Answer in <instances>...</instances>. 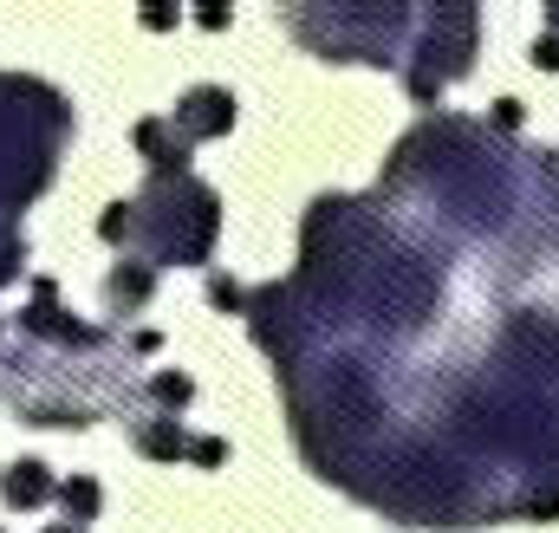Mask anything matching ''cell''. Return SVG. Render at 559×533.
<instances>
[{
  "label": "cell",
  "mask_w": 559,
  "mask_h": 533,
  "mask_svg": "<svg viewBox=\"0 0 559 533\" xmlns=\"http://www.w3.org/2000/svg\"><path fill=\"white\" fill-rule=\"evenodd\" d=\"M215 228H222V202H215V189L195 182L189 169H182V176H150L143 196L131 202V241L150 254V266L209 261Z\"/></svg>",
  "instance_id": "1"
},
{
  "label": "cell",
  "mask_w": 559,
  "mask_h": 533,
  "mask_svg": "<svg viewBox=\"0 0 559 533\" xmlns=\"http://www.w3.org/2000/svg\"><path fill=\"white\" fill-rule=\"evenodd\" d=\"M280 20L319 59H365V66H397L404 59V39L417 26V13H404V7H325V13L286 7Z\"/></svg>",
  "instance_id": "2"
},
{
  "label": "cell",
  "mask_w": 559,
  "mask_h": 533,
  "mask_svg": "<svg viewBox=\"0 0 559 533\" xmlns=\"http://www.w3.org/2000/svg\"><path fill=\"white\" fill-rule=\"evenodd\" d=\"M475 7H436V13H417V46H404V52H417L411 59V72H404V85H411V98L417 105H436L468 66H475Z\"/></svg>",
  "instance_id": "3"
},
{
  "label": "cell",
  "mask_w": 559,
  "mask_h": 533,
  "mask_svg": "<svg viewBox=\"0 0 559 533\" xmlns=\"http://www.w3.org/2000/svg\"><path fill=\"white\" fill-rule=\"evenodd\" d=\"M169 131L182 137L189 150H195V143H209V137H228V131H235V98H228L222 85H195V92H182V98H176Z\"/></svg>",
  "instance_id": "4"
},
{
  "label": "cell",
  "mask_w": 559,
  "mask_h": 533,
  "mask_svg": "<svg viewBox=\"0 0 559 533\" xmlns=\"http://www.w3.org/2000/svg\"><path fill=\"white\" fill-rule=\"evenodd\" d=\"M138 150H143V163H150V176H182L189 169V143L169 131V118H143Z\"/></svg>",
  "instance_id": "5"
},
{
  "label": "cell",
  "mask_w": 559,
  "mask_h": 533,
  "mask_svg": "<svg viewBox=\"0 0 559 533\" xmlns=\"http://www.w3.org/2000/svg\"><path fill=\"white\" fill-rule=\"evenodd\" d=\"M52 469L46 462H13V469H0V495H7V508H20V514H33V508H46L52 501Z\"/></svg>",
  "instance_id": "6"
},
{
  "label": "cell",
  "mask_w": 559,
  "mask_h": 533,
  "mask_svg": "<svg viewBox=\"0 0 559 533\" xmlns=\"http://www.w3.org/2000/svg\"><path fill=\"white\" fill-rule=\"evenodd\" d=\"M150 293H156V266L150 261H118L105 273V306L111 312H138V306H150Z\"/></svg>",
  "instance_id": "7"
},
{
  "label": "cell",
  "mask_w": 559,
  "mask_h": 533,
  "mask_svg": "<svg viewBox=\"0 0 559 533\" xmlns=\"http://www.w3.org/2000/svg\"><path fill=\"white\" fill-rule=\"evenodd\" d=\"M131 442H138V455H150V462H176V455L189 449V436H182L176 416H138Z\"/></svg>",
  "instance_id": "8"
},
{
  "label": "cell",
  "mask_w": 559,
  "mask_h": 533,
  "mask_svg": "<svg viewBox=\"0 0 559 533\" xmlns=\"http://www.w3.org/2000/svg\"><path fill=\"white\" fill-rule=\"evenodd\" d=\"M52 501L66 508V528L85 533V521H98V501H105V495H98V482H92V475H72V482H59V488H52Z\"/></svg>",
  "instance_id": "9"
},
{
  "label": "cell",
  "mask_w": 559,
  "mask_h": 533,
  "mask_svg": "<svg viewBox=\"0 0 559 533\" xmlns=\"http://www.w3.org/2000/svg\"><path fill=\"white\" fill-rule=\"evenodd\" d=\"M189 398H195V378H182V371H156V378H150V403H163L169 416H176Z\"/></svg>",
  "instance_id": "10"
},
{
  "label": "cell",
  "mask_w": 559,
  "mask_h": 533,
  "mask_svg": "<svg viewBox=\"0 0 559 533\" xmlns=\"http://www.w3.org/2000/svg\"><path fill=\"white\" fill-rule=\"evenodd\" d=\"M98 235L118 248V241H131V202H111L105 215H98Z\"/></svg>",
  "instance_id": "11"
},
{
  "label": "cell",
  "mask_w": 559,
  "mask_h": 533,
  "mask_svg": "<svg viewBox=\"0 0 559 533\" xmlns=\"http://www.w3.org/2000/svg\"><path fill=\"white\" fill-rule=\"evenodd\" d=\"M241 299H248V293H241L228 273H209V306H215V312H241Z\"/></svg>",
  "instance_id": "12"
},
{
  "label": "cell",
  "mask_w": 559,
  "mask_h": 533,
  "mask_svg": "<svg viewBox=\"0 0 559 533\" xmlns=\"http://www.w3.org/2000/svg\"><path fill=\"white\" fill-rule=\"evenodd\" d=\"M189 462H202V469H222L228 462V442L222 436H189V449H182Z\"/></svg>",
  "instance_id": "13"
},
{
  "label": "cell",
  "mask_w": 559,
  "mask_h": 533,
  "mask_svg": "<svg viewBox=\"0 0 559 533\" xmlns=\"http://www.w3.org/2000/svg\"><path fill=\"white\" fill-rule=\"evenodd\" d=\"M527 59H534V66H540V72H559V39H554V33H540V39H534V52H527Z\"/></svg>",
  "instance_id": "14"
},
{
  "label": "cell",
  "mask_w": 559,
  "mask_h": 533,
  "mask_svg": "<svg viewBox=\"0 0 559 533\" xmlns=\"http://www.w3.org/2000/svg\"><path fill=\"white\" fill-rule=\"evenodd\" d=\"M521 125V98H495V131H514Z\"/></svg>",
  "instance_id": "15"
},
{
  "label": "cell",
  "mask_w": 559,
  "mask_h": 533,
  "mask_svg": "<svg viewBox=\"0 0 559 533\" xmlns=\"http://www.w3.org/2000/svg\"><path fill=\"white\" fill-rule=\"evenodd\" d=\"M143 26H150V33H163V26H176V13H169V7H150V13H143Z\"/></svg>",
  "instance_id": "16"
},
{
  "label": "cell",
  "mask_w": 559,
  "mask_h": 533,
  "mask_svg": "<svg viewBox=\"0 0 559 533\" xmlns=\"http://www.w3.org/2000/svg\"><path fill=\"white\" fill-rule=\"evenodd\" d=\"M547 33H554V39H559V0H554V7H547Z\"/></svg>",
  "instance_id": "17"
},
{
  "label": "cell",
  "mask_w": 559,
  "mask_h": 533,
  "mask_svg": "<svg viewBox=\"0 0 559 533\" xmlns=\"http://www.w3.org/2000/svg\"><path fill=\"white\" fill-rule=\"evenodd\" d=\"M46 533H79V528H66V521H52V528H46Z\"/></svg>",
  "instance_id": "18"
}]
</instances>
